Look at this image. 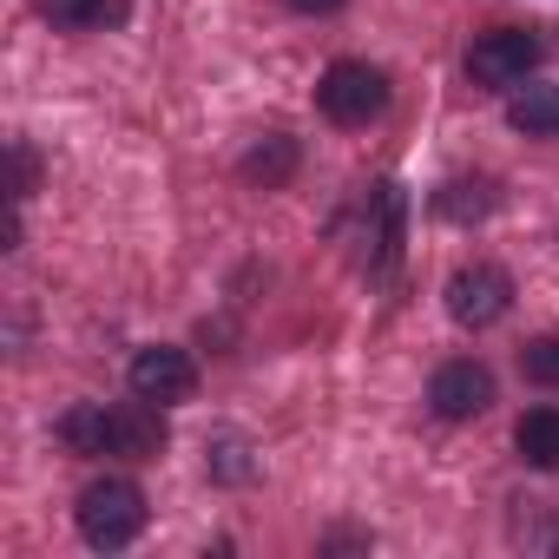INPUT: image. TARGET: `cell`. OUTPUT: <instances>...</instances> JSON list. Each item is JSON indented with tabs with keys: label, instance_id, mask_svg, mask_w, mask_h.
<instances>
[{
	"label": "cell",
	"instance_id": "cell-1",
	"mask_svg": "<svg viewBox=\"0 0 559 559\" xmlns=\"http://www.w3.org/2000/svg\"><path fill=\"white\" fill-rule=\"evenodd\" d=\"M80 533H86V546H99V552L132 546V539L145 533V493H139L132 480H93V487L80 493Z\"/></svg>",
	"mask_w": 559,
	"mask_h": 559
},
{
	"label": "cell",
	"instance_id": "cell-2",
	"mask_svg": "<svg viewBox=\"0 0 559 559\" xmlns=\"http://www.w3.org/2000/svg\"><path fill=\"white\" fill-rule=\"evenodd\" d=\"M317 106H323V119H336V126H369V119L389 106V80H382L369 60H336V67L323 73V86H317Z\"/></svg>",
	"mask_w": 559,
	"mask_h": 559
},
{
	"label": "cell",
	"instance_id": "cell-3",
	"mask_svg": "<svg viewBox=\"0 0 559 559\" xmlns=\"http://www.w3.org/2000/svg\"><path fill=\"white\" fill-rule=\"evenodd\" d=\"M507 304H513V276H507L500 263H467V270L448 276V317H454L461 330H487V323H500Z\"/></svg>",
	"mask_w": 559,
	"mask_h": 559
},
{
	"label": "cell",
	"instance_id": "cell-4",
	"mask_svg": "<svg viewBox=\"0 0 559 559\" xmlns=\"http://www.w3.org/2000/svg\"><path fill=\"white\" fill-rule=\"evenodd\" d=\"M533 67H539V40L526 27H493V34H480L467 47V73L480 86H520Z\"/></svg>",
	"mask_w": 559,
	"mask_h": 559
},
{
	"label": "cell",
	"instance_id": "cell-5",
	"mask_svg": "<svg viewBox=\"0 0 559 559\" xmlns=\"http://www.w3.org/2000/svg\"><path fill=\"white\" fill-rule=\"evenodd\" d=\"M132 395H145V402H185L191 389H198V362L185 356V349H171V343H152V349H139L132 356Z\"/></svg>",
	"mask_w": 559,
	"mask_h": 559
},
{
	"label": "cell",
	"instance_id": "cell-6",
	"mask_svg": "<svg viewBox=\"0 0 559 559\" xmlns=\"http://www.w3.org/2000/svg\"><path fill=\"white\" fill-rule=\"evenodd\" d=\"M428 402H435L441 421H474V415L493 408V376L480 362H441L435 382H428Z\"/></svg>",
	"mask_w": 559,
	"mask_h": 559
},
{
	"label": "cell",
	"instance_id": "cell-7",
	"mask_svg": "<svg viewBox=\"0 0 559 559\" xmlns=\"http://www.w3.org/2000/svg\"><path fill=\"white\" fill-rule=\"evenodd\" d=\"M165 448V415H158V402H126V408H112V448L106 454H126V461H152Z\"/></svg>",
	"mask_w": 559,
	"mask_h": 559
},
{
	"label": "cell",
	"instance_id": "cell-8",
	"mask_svg": "<svg viewBox=\"0 0 559 559\" xmlns=\"http://www.w3.org/2000/svg\"><path fill=\"white\" fill-rule=\"evenodd\" d=\"M507 126L526 139H559V86H520L507 99Z\"/></svg>",
	"mask_w": 559,
	"mask_h": 559
},
{
	"label": "cell",
	"instance_id": "cell-9",
	"mask_svg": "<svg viewBox=\"0 0 559 559\" xmlns=\"http://www.w3.org/2000/svg\"><path fill=\"white\" fill-rule=\"evenodd\" d=\"M513 448H520V461L526 467H559V408H526L520 415V428H513Z\"/></svg>",
	"mask_w": 559,
	"mask_h": 559
},
{
	"label": "cell",
	"instance_id": "cell-10",
	"mask_svg": "<svg viewBox=\"0 0 559 559\" xmlns=\"http://www.w3.org/2000/svg\"><path fill=\"white\" fill-rule=\"evenodd\" d=\"M60 441L80 448V454H106V448H112V408H99V402L67 408V415H60Z\"/></svg>",
	"mask_w": 559,
	"mask_h": 559
},
{
	"label": "cell",
	"instance_id": "cell-11",
	"mask_svg": "<svg viewBox=\"0 0 559 559\" xmlns=\"http://www.w3.org/2000/svg\"><path fill=\"white\" fill-rule=\"evenodd\" d=\"M40 8L80 34H99V27H119L126 21V0H40Z\"/></svg>",
	"mask_w": 559,
	"mask_h": 559
},
{
	"label": "cell",
	"instance_id": "cell-12",
	"mask_svg": "<svg viewBox=\"0 0 559 559\" xmlns=\"http://www.w3.org/2000/svg\"><path fill=\"white\" fill-rule=\"evenodd\" d=\"M520 369H526V382H539V389H559V336H539V343H526V349H520Z\"/></svg>",
	"mask_w": 559,
	"mask_h": 559
},
{
	"label": "cell",
	"instance_id": "cell-13",
	"mask_svg": "<svg viewBox=\"0 0 559 559\" xmlns=\"http://www.w3.org/2000/svg\"><path fill=\"white\" fill-rule=\"evenodd\" d=\"M297 165V152H290V139H270V145H257L250 158H243V171L250 178H263V185H276V178H284Z\"/></svg>",
	"mask_w": 559,
	"mask_h": 559
},
{
	"label": "cell",
	"instance_id": "cell-14",
	"mask_svg": "<svg viewBox=\"0 0 559 559\" xmlns=\"http://www.w3.org/2000/svg\"><path fill=\"white\" fill-rule=\"evenodd\" d=\"M290 8H297V14H336L343 0H290Z\"/></svg>",
	"mask_w": 559,
	"mask_h": 559
}]
</instances>
